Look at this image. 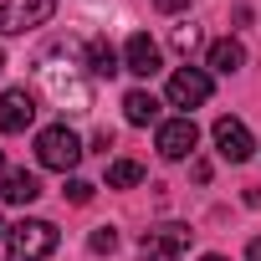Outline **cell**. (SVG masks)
I'll return each instance as SVG.
<instances>
[{"label":"cell","instance_id":"obj_15","mask_svg":"<svg viewBox=\"0 0 261 261\" xmlns=\"http://www.w3.org/2000/svg\"><path fill=\"white\" fill-rule=\"evenodd\" d=\"M108 185H113V190H134V185H144V164H134V159H113V164H108Z\"/></svg>","mask_w":261,"mask_h":261},{"label":"cell","instance_id":"obj_14","mask_svg":"<svg viewBox=\"0 0 261 261\" xmlns=\"http://www.w3.org/2000/svg\"><path fill=\"white\" fill-rule=\"evenodd\" d=\"M87 72H92V77H118V72H123V57H118L102 36H92V41H87Z\"/></svg>","mask_w":261,"mask_h":261},{"label":"cell","instance_id":"obj_16","mask_svg":"<svg viewBox=\"0 0 261 261\" xmlns=\"http://www.w3.org/2000/svg\"><path fill=\"white\" fill-rule=\"evenodd\" d=\"M87 251H92V256H113V251H118V230H113V225H97V230L87 236Z\"/></svg>","mask_w":261,"mask_h":261},{"label":"cell","instance_id":"obj_5","mask_svg":"<svg viewBox=\"0 0 261 261\" xmlns=\"http://www.w3.org/2000/svg\"><path fill=\"white\" fill-rule=\"evenodd\" d=\"M190 225H154V230H144V241H139V251H144V261H179L185 251H190Z\"/></svg>","mask_w":261,"mask_h":261},{"label":"cell","instance_id":"obj_18","mask_svg":"<svg viewBox=\"0 0 261 261\" xmlns=\"http://www.w3.org/2000/svg\"><path fill=\"white\" fill-rule=\"evenodd\" d=\"M67 200H72V205H87V200H92V185H87V179H72V185H67Z\"/></svg>","mask_w":261,"mask_h":261},{"label":"cell","instance_id":"obj_6","mask_svg":"<svg viewBox=\"0 0 261 261\" xmlns=\"http://www.w3.org/2000/svg\"><path fill=\"white\" fill-rule=\"evenodd\" d=\"M210 139H215V154L230 159V164H246V159L256 154V139H251V128H246L241 118H215Z\"/></svg>","mask_w":261,"mask_h":261},{"label":"cell","instance_id":"obj_2","mask_svg":"<svg viewBox=\"0 0 261 261\" xmlns=\"http://www.w3.org/2000/svg\"><path fill=\"white\" fill-rule=\"evenodd\" d=\"M57 251V225L51 220H21L6 230V261H46Z\"/></svg>","mask_w":261,"mask_h":261},{"label":"cell","instance_id":"obj_10","mask_svg":"<svg viewBox=\"0 0 261 261\" xmlns=\"http://www.w3.org/2000/svg\"><path fill=\"white\" fill-rule=\"evenodd\" d=\"M164 67V57H159V46L149 41V31H134L123 41V72H134V77H154Z\"/></svg>","mask_w":261,"mask_h":261},{"label":"cell","instance_id":"obj_13","mask_svg":"<svg viewBox=\"0 0 261 261\" xmlns=\"http://www.w3.org/2000/svg\"><path fill=\"white\" fill-rule=\"evenodd\" d=\"M241 67H246V46H241L236 36H220V41H210V72L230 77V72H241Z\"/></svg>","mask_w":261,"mask_h":261},{"label":"cell","instance_id":"obj_19","mask_svg":"<svg viewBox=\"0 0 261 261\" xmlns=\"http://www.w3.org/2000/svg\"><path fill=\"white\" fill-rule=\"evenodd\" d=\"M154 11H164V16H179V11H190V0H154Z\"/></svg>","mask_w":261,"mask_h":261},{"label":"cell","instance_id":"obj_7","mask_svg":"<svg viewBox=\"0 0 261 261\" xmlns=\"http://www.w3.org/2000/svg\"><path fill=\"white\" fill-rule=\"evenodd\" d=\"M210 72H200V67H179V72H169V87H164V97H169V108H200L205 97H210Z\"/></svg>","mask_w":261,"mask_h":261},{"label":"cell","instance_id":"obj_20","mask_svg":"<svg viewBox=\"0 0 261 261\" xmlns=\"http://www.w3.org/2000/svg\"><path fill=\"white\" fill-rule=\"evenodd\" d=\"M246 261H261V236H256V241L246 246Z\"/></svg>","mask_w":261,"mask_h":261},{"label":"cell","instance_id":"obj_9","mask_svg":"<svg viewBox=\"0 0 261 261\" xmlns=\"http://www.w3.org/2000/svg\"><path fill=\"white\" fill-rule=\"evenodd\" d=\"M36 123V97L26 87H6L0 92V134H26Z\"/></svg>","mask_w":261,"mask_h":261},{"label":"cell","instance_id":"obj_24","mask_svg":"<svg viewBox=\"0 0 261 261\" xmlns=\"http://www.w3.org/2000/svg\"><path fill=\"white\" fill-rule=\"evenodd\" d=\"M0 236H6V225H0Z\"/></svg>","mask_w":261,"mask_h":261},{"label":"cell","instance_id":"obj_3","mask_svg":"<svg viewBox=\"0 0 261 261\" xmlns=\"http://www.w3.org/2000/svg\"><path fill=\"white\" fill-rule=\"evenodd\" d=\"M82 139L72 134L67 123H51V128H41L36 134V159L46 164V169H57V174H72L77 164H82Z\"/></svg>","mask_w":261,"mask_h":261},{"label":"cell","instance_id":"obj_23","mask_svg":"<svg viewBox=\"0 0 261 261\" xmlns=\"http://www.w3.org/2000/svg\"><path fill=\"white\" fill-rule=\"evenodd\" d=\"M0 174H6V159H0Z\"/></svg>","mask_w":261,"mask_h":261},{"label":"cell","instance_id":"obj_17","mask_svg":"<svg viewBox=\"0 0 261 261\" xmlns=\"http://www.w3.org/2000/svg\"><path fill=\"white\" fill-rule=\"evenodd\" d=\"M169 41H174V51H195L200 31H195V26H174V31H169Z\"/></svg>","mask_w":261,"mask_h":261},{"label":"cell","instance_id":"obj_12","mask_svg":"<svg viewBox=\"0 0 261 261\" xmlns=\"http://www.w3.org/2000/svg\"><path fill=\"white\" fill-rule=\"evenodd\" d=\"M123 118L134 123V128H149V123H159V97H154V92H144V87L123 92Z\"/></svg>","mask_w":261,"mask_h":261},{"label":"cell","instance_id":"obj_11","mask_svg":"<svg viewBox=\"0 0 261 261\" xmlns=\"http://www.w3.org/2000/svg\"><path fill=\"white\" fill-rule=\"evenodd\" d=\"M36 195H41V179L31 169H6L0 174V200L6 205H31Z\"/></svg>","mask_w":261,"mask_h":261},{"label":"cell","instance_id":"obj_1","mask_svg":"<svg viewBox=\"0 0 261 261\" xmlns=\"http://www.w3.org/2000/svg\"><path fill=\"white\" fill-rule=\"evenodd\" d=\"M41 82H46V92H51L67 113H87V108H92V87L82 82V72H77L72 62H62V51L41 57Z\"/></svg>","mask_w":261,"mask_h":261},{"label":"cell","instance_id":"obj_21","mask_svg":"<svg viewBox=\"0 0 261 261\" xmlns=\"http://www.w3.org/2000/svg\"><path fill=\"white\" fill-rule=\"evenodd\" d=\"M200 261H225V256H200Z\"/></svg>","mask_w":261,"mask_h":261},{"label":"cell","instance_id":"obj_8","mask_svg":"<svg viewBox=\"0 0 261 261\" xmlns=\"http://www.w3.org/2000/svg\"><path fill=\"white\" fill-rule=\"evenodd\" d=\"M195 144H200V128H195V118H190V113H179V118H164V123H159V154H164V159H190V154H195Z\"/></svg>","mask_w":261,"mask_h":261},{"label":"cell","instance_id":"obj_22","mask_svg":"<svg viewBox=\"0 0 261 261\" xmlns=\"http://www.w3.org/2000/svg\"><path fill=\"white\" fill-rule=\"evenodd\" d=\"M0 67H6V51H0Z\"/></svg>","mask_w":261,"mask_h":261},{"label":"cell","instance_id":"obj_4","mask_svg":"<svg viewBox=\"0 0 261 261\" xmlns=\"http://www.w3.org/2000/svg\"><path fill=\"white\" fill-rule=\"evenodd\" d=\"M57 16V0H0V36H26Z\"/></svg>","mask_w":261,"mask_h":261}]
</instances>
